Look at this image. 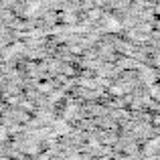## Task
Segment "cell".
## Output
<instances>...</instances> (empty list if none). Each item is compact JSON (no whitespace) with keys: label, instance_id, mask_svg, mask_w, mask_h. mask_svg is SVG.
Masks as SVG:
<instances>
[]
</instances>
